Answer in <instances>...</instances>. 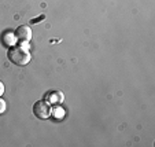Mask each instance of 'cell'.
Here are the masks:
<instances>
[{"mask_svg":"<svg viewBox=\"0 0 155 147\" xmlns=\"http://www.w3.org/2000/svg\"><path fill=\"white\" fill-rule=\"evenodd\" d=\"M8 61L15 66H25L30 62V54L22 45H12L8 50Z\"/></svg>","mask_w":155,"mask_h":147,"instance_id":"1","label":"cell"},{"mask_svg":"<svg viewBox=\"0 0 155 147\" xmlns=\"http://www.w3.org/2000/svg\"><path fill=\"white\" fill-rule=\"evenodd\" d=\"M33 113H35V115L37 118L45 120V118H48L51 115L52 109H51L50 103L47 100H38V102H36L33 105Z\"/></svg>","mask_w":155,"mask_h":147,"instance_id":"2","label":"cell"},{"mask_svg":"<svg viewBox=\"0 0 155 147\" xmlns=\"http://www.w3.org/2000/svg\"><path fill=\"white\" fill-rule=\"evenodd\" d=\"M15 38H18L22 43H28V41L32 38V29L28 25H19V26L15 29Z\"/></svg>","mask_w":155,"mask_h":147,"instance_id":"3","label":"cell"},{"mask_svg":"<svg viewBox=\"0 0 155 147\" xmlns=\"http://www.w3.org/2000/svg\"><path fill=\"white\" fill-rule=\"evenodd\" d=\"M44 99L47 100L48 103H52V105H59V103L63 102L64 96L61 91H56V89H51L47 94L44 95Z\"/></svg>","mask_w":155,"mask_h":147,"instance_id":"4","label":"cell"},{"mask_svg":"<svg viewBox=\"0 0 155 147\" xmlns=\"http://www.w3.org/2000/svg\"><path fill=\"white\" fill-rule=\"evenodd\" d=\"M2 41L3 44L7 47H12L15 45V35H12V32H6L2 35Z\"/></svg>","mask_w":155,"mask_h":147,"instance_id":"5","label":"cell"},{"mask_svg":"<svg viewBox=\"0 0 155 147\" xmlns=\"http://www.w3.org/2000/svg\"><path fill=\"white\" fill-rule=\"evenodd\" d=\"M6 109H7V105H6V102H4L3 99H0V115H2V114H4V112H6Z\"/></svg>","mask_w":155,"mask_h":147,"instance_id":"6","label":"cell"},{"mask_svg":"<svg viewBox=\"0 0 155 147\" xmlns=\"http://www.w3.org/2000/svg\"><path fill=\"white\" fill-rule=\"evenodd\" d=\"M44 18H45V15H40V17H38V18H36V19H35V18H33V19L30 21V24H33V25H35V24H38V21L44 19Z\"/></svg>","mask_w":155,"mask_h":147,"instance_id":"7","label":"cell"},{"mask_svg":"<svg viewBox=\"0 0 155 147\" xmlns=\"http://www.w3.org/2000/svg\"><path fill=\"white\" fill-rule=\"evenodd\" d=\"M3 92H4V84L2 81H0V96L3 95Z\"/></svg>","mask_w":155,"mask_h":147,"instance_id":"8","label":"cell"}]
</instances>
